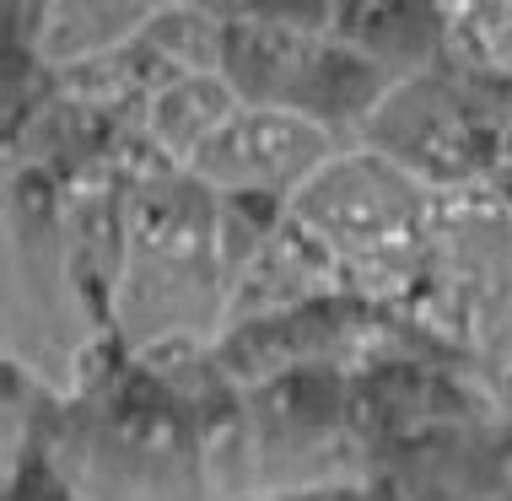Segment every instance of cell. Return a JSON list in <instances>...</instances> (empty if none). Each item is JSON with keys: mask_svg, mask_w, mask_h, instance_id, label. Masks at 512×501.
<instances>
[{"mask_svg": "<svg viewBox=\"0 0 512 501\" xmlns=\"http://www.w3.org/2000/svg\"><path fill=\"white\" fill-rule=\"evenodd\" d=\"M324 151H329L324 124H313L302 108L265 103V108H238L189 162L211 178H227V184H281V178L292 184L297 173L324 162Z\"/></svg>", "mask_w": 512, "mask_h": 501, "instance_id": "cell-1", "label": "cell"}]
</instances>
